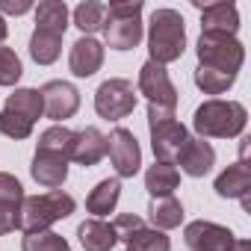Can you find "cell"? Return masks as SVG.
<instances>
[{"label": "cell", "instance_id": "cell-1", "mask_svg": "<svg viewBox=\"0 0 251 251\" xmlns=\"http://www.w3.org/2000/svg\"><path fill=\"white\" fill-rule=\"evenodd\" d=\"M245 121H248V112L239 100L210 98L195 109L192 127L198 139H233L245 130Z\"/></svg>", "mask_w": 251, "mask_h": 251}, {"label": "cell", "instance_id": "cell-2", "mask_svg": "<svg viewBox=\"0 0 251 251\" xmlns=\"http://www.w3.org/2000/svg\"><path fill=\"white\" fill-rule=\"evenodd\" d=\"M186 50V24L177 9H154L148 21V53L151 62H177Z\"/></svg>", "mask_w": 251, "mask_h": 251}, {"label": "cell", "instance_id": "cell-3", "mask_svg": "<svg viewBox=\"0 0 251 251\" xmlns=\"http://www.w3.org/2000/svg\"><path fill=\"white\" fill-rule=\"evenodd\" d=\"M74 198L62 189H50L42 195H24L21 201V230L24 233H39L50 230L53 222L68 219L74 213Z\"/></svg>", "mask_w": 251, "mask_h": 251}, {"label": "cell", "instance_id": "cell-4", "mask_svg": "<svg viewBox=\"0 0 251 251\" xmlns=\"http://www.w3.org/2000/svg\"><path fill=\"white\" fill-rule=\"evenodd\" d=\"M148 130H151V148H154L157 163H172L175 166L180 148L189 139L183 121L175 118V109L148 103Z\"/></svg>", "mask_w": 251, "mask_h": 251}, {"label": "cell", "instance_id": "cell-5", "mask_svg": "<svg viewBox=\"0 0 251 251\" xmlns=\"http://www.w3.org/2000/svg\"><path fill=\"white\" fill-rule=\"evenodd\" d=\"M142 0L127 3H109L103 21V39L112 50H133L142 42Z\"/></svg>", "mask_w": 251, "mask_h": 251}, {"label": "cell", "instance_id": "cell-6", "mask_svg": "<svg viewBox=\"0 0 251 251\" xmlns=\"http://www.w3.org/2000/svg\"><path fill=\"white\" fill-rule=\"evenodd\" d=\"M195 53H198L201 68H213V71H225V74H239V68L245 62L242 42L227 33H201Z\"/></svg>", "mask_w": 251, "mask_h": 251}, {"label": "cell", "instance_id": "cell-7", "mask_svg": "<svg viewBox=\"0 0 251 251\" xmlns=\"http://www.w3.org/2000/svg\"><path fill=\"white\" fill-rule=\"evenodd\" d=\"M136 109V89L124 77H109L95 92V112L106 121H121Z\"/></svg>", "mask_w": 251, "mask_h": 251}, {"label": "cell", "instance_id": "cell-8", "mask_svg": "<svg viewBox=\"0 0 251 251\" xmlns=\"http://www.w3.org/2000/svg\"><path fill=\"white\" fill-rule=\"evenodd\" d=\"M106 154H109V163L118 177H133L142 169V148H139L133 130H127V127H115L106 136Z\"/></svg>", "mask_w": 251, "mask_h": 251}, {"label": "cell", "instance_id": "cell-9", "mask_svg": "<svg viewBox=\"0 0 251 251\" xmlns=\"http://www.w3.org/2000/svg\"><path fill=\"white\" fill-rule=\"evenodd\" d=\"M139 95H145L148 103H154V106H166V109L177 106V89H175L166 65H157L151 59L139 68Z\"/></svg>", "mask_w": 251, "mask_h": 251}, {"label": "cell", "instance_id": "cell-10", "mask_svg": "<svg viewBox=\"0 0 251 251\" xmlns=\"http://www.w3.org/2000/svg\"><path fill=\"white\" fill-rule=\"evenodd\" d=\"M42 103H45V115L56 124H62L65 118H71L80 109V92L68 83V80H50L42 89Z\"/></svg>", "mask_w": 251, "mask_h": 251}, {"label": "cell", "instance_id": "cell-11", "mask_svg": "<svg viewBox=\"0 0 251 251\" xmlns=\"http://www.w3.org/2000/svg\"><path fill=\"white\" fill-rule=\"evenodd\" d=\"M183 239H186V245L192 251H227L236 236L225 225H216V222H207V219H195V222L186 225Z\"/></svg>", "mask_w": 251, "mask_h": 251}, {"label": "cell", "instance_id": "cell-12", "mask_svg": "<svg viewBox=\"0 0 251 251\" xmlns=\"http://www.w3.org/2000/svg\"><path fill=\"white\" fill-rule=\"evenodd\" d=\"M30 175L39 186L45 189H59L68 177V157L59 154V151H48V148H36V157H33V166H30Z\"/></svg>", "mask_w": 251, "mask_h": 251}, {"label": "cell", "instance_id": "cell-13", "mask_svg": "<svg viewBox=\"0 0 251 251\" xmlns=\"http://www.w3.org/2000/svg\"><path fill=\"white\" fill-rule=\"evenodd\" d=\"M213 189H216L219 198H239L242 207L251 210V201H248V192H251V169H248V163L239 160V163L227 166V169L216 177Z\"/></svg>", "mask_w": 251, "mask_h": 251}, {"label": "cell", "instance_id": "cell-14", "mask_svg": "<svg viewBox=\"0 0 251 251\" xmlns=\"http://www.w3.org/2000/svg\"><path fill=\"white\" fill-rule=\"evenodd\" d=\"M103 157H106V136H103L98 127H86V130H77V133H74L68 160H74V163L83 166V169H92V166H98Z\"/></svg>", "mask_w": 251, "mask_h": 251}, {"label": "cell", "instance_id": "cell-15", "mask_svg": "<svg viewBox=\"0 0 251 251\" xmlns=\"http://www.w3.org/2000/svg\"><path fill=\"white\" fill-rule=\"evenodd\" d=\"M103 65V45L92 36H83L71 45V53H68V68L74 77H92L98 74Z\"/></svg>", "mask_w": 251, "mask_h": 251}, {"label": "cell", "instance_id": "cell-16", "mask_svg": "<svg viewBox=\"0 0 251 251\" xmlns=\"http://www.w3.org/2000/svg\"><path fill=\"white\" fill-rule=\"evenodd\" d=\"M175 163L180 166L183 175H189V177H204V175L213 169V163H216V151H213L210 142H204V139H198V136H189Z\"/></svg>", "mask_w": 251, "mask_h": 251}, {"label": "cell", "instance_id": "cell-17", "mask_svg": "<svg viewBox=\"0 0 251 251\" xmlns=\"http://www.w3.org/2000/svg\"><path fill=\"white\" fill-rule=\"evenodd\" d=\"M239 12L233 3H207L201 6V33H227L236 36Z\"/></svg>", "mask_w": 251, "mask_h": 251}, {"label": "cell", "instance_id": "cell-18", "mask_svg": "<svg viewBox=\"0 0 251 251\" xmlns=\"http://www.w3.org/2000/svg\"><path fill=\"white\" fill-rule=\"evenodd\" d=\"M77 236H80V245L83 251H109L115 242H118V233L109 222L103 219H86L80 227H77Z\"/></svg>", "mask_w": 251, "mask_h": 251}, {"label": "cell", "instance_id": "cell-19", "mask_svg": "<svg viewBox=\"0 0 251 251\" xmlns=\"http://www.w3.org/2000/svg\"><path fill=\"white\" fill-rule=\"evenodd\" d=\"M118 195H121V180H118V177H106V180H100V183L86 195V210H89L95 219L109 216V213L115 210V204H118Z\"/></svg>", "mask_w": 251, "mask_h": 251}, {"label": "cell", "instance_id": "cell-20", "mask_svg": "<svg viewBox=\"0 0 251 251\" xmlns=\"http://www.w3.org/2000/svg\"><path fill=\"white\" fill-rule=\"evenodd\" d=\"M180 186V172L172 163H154L145 172V189L151 192V198H166L175 195V189Z\"/></svg>", "mask_w": 251, "mask_h": 251}, {"label": "cell", "instance_id": "cell-21", "mask_svg": "<svg viewBox=\"0 0 251 251\" xmlns=\"http://www.w3.org/2000/svg\"><path fill=\"white\" fill-rule=\"evenodd\" d=\"M6 112H15L21 118H27L30 124H36V118L45 115V103H42V92L39 89H15L6 103H3Z\"/></svg>", "mask_w": 251, "mask_h": 251}, {"label": "cell", "instance_id": "cell-22", "mask_svg": "<svg viewBox=\"0 0 251 251\" xmlns=\"http://www.w3.org/2000/svg\"><path fill=\"white\" fill-rule=\"evenodd\" d=\"M148 216L154 222L157 230H172L183 222V204L175 198V195H166V198H151L148 204Z\"/></svg>", "mask_w": 251, "mask_h": 251}, {"label": "cell", "instance_id": "cell-23", "mask_svg": "<svg viewBox=\"0 0 251 251\" xmlns=\"http://www.w3.org/2000/svg\"><path fill=\"white\" fill-rule=\"evenodd\" d=\"M36 27L48 30V33H56V36H65V30H68V6L62 0H42L36 6Z\"/></svg>", "mask_w": 251, "mask_h": 251}, {"label": "cell", "instance_id": "cell-24", "mask_svg": "<svg viewBox=\"0 0 251 251\" xmlns=\"http://www.w3.org/2000/svg\"><path fill=\"white\" fill-rule=\"evenodd\" d=\"M121 242L127 245V251H172V239L166 236V230L145 227V225L121 236Z\"/></svg>", "mask_w": 251, "mask_h": 251}, {"label": "cell", "instance_id": "cell-25", "mask_svg": "<svg viewBox=\"0 0 251 251\" xmlns=\"http://www.w3.org/2000/svg\"><path fill=\"white\" fill-rule=\"evenodd\" d=\"M59 53H62V36L36 27L33 36H30V56H33V62H39V65H50V62L59 59Z\"/></svg>", "mask_w": 251, "mask_h": 251}, {"label": "cell", "instance_id": "cell-26", "mask_svg": "<svg viewBox=\"0 0 251 251\" xmlns=\"http://www.w3.org/2000/svg\"><path fill=\"white\" fill-rule=\"evenodd\" d=\"M106 21V3H98V0H86L74 9V24L77 30H83V36H92L98 30H103Z\"/></svg>", "mask_w": 251, "mask_h": 251}, {"label": "cell", "instance_id": "cell-27", "mask_svg": "<svg viewBox=\"0 0 251 251\" xmlns=\"http://www.w3.org/2000/svg\"><path fill=\"white\" fill-rule=\"evenodd\" d=\"M236 83V74H225V71H213V68H195V86L204 95H222Z\"/></svg>", "mask_w": 251, "mask_h": 251}, {"label": "cell", "instance_id": "cell-28", "mask_svg": "<svg viewBox=\"0 0 251 251\" xmlns=\"http://www.w3.org/2000/svg\"><path fill=\"white\" fill-rule=\"evenodd\" d=\"M21 251H71V245L65 236L53 230H39V233H24Z\"/></svg>", "mask_w": 251, "mask_h": 251}, {"label": "cell", "instance_id": "cell-29", "mask_svg": "<svg viewBox=\"0 0 251 251\" xmlns=\"http://www.w3.org/2000/svg\"><path fill=\"white\" fill-rule=\"evenodd\" d=\"M71 139H74V130L65 127V124H53V127L42 130L39 136V148H48V151H59V154H71Z\"/></svg>", "mask_w": 251, "mask_h": 251}, {"label": "cell", "instance_id": "cell-30", "mask_svg": "<svg viewBox=\"0 0 251 251\" xmlns=\"http://www.w3.org/2000/svg\"><path fill=\"white\" fill-rule=\"evenodd\" d=\"M24 74V65L18 59V53L6 45H0V86H15Z\"/></svg>", "mask_w": 251, "mask_h": 251}, {"label": "cell", "instance_id": "cell-31", "mask_svg": "<svg viewBox=\"0 0 251 251\" xmlns=\"http://www.w3.org/2000/svg\"><path fill=\"white\" fill-rule=\"evenodd\" d=\"M0 133L9 136V139H30L33 136V124L15 112H6L0 109Z\"/></svg>", "mask_w": 251, "mask_h": 251}, {"label": "cell", "instance_id": "cell-32", "mask_svg": "<svg viewBox=\"0 0 251 251\" xmlns=\"http://www.w3.org/2000/svg\"><path fill=\"white\" fill-rule=\"evenodd\" d=\"M24 201V186L15 175L0 172V204H21Z\"/></svg>", "mask_w": 251, "mask_h": 251}, {"label": "cell", "instance_id": "cell-33", "mask_svg": "<svg viewBox=\"0 0 251 251\" xmlns=\"http://www.w3.org/2000/svg\"><path fill=\"white\" fill-rule=\"evenodd\" d=\"M21 227V204H0V233Z\"/></svg>", "mask_w": 251, "mask_h": 251}, {"label": "cell", "instance_id": "cell-34", "mask_svg": "<svg viewBox=\"0 0 251 251\" xmlns=\"http://www.w3.org/2000/svg\"><path fill=\"white\" fill-rule=\"evenodd\" d=\"M30 9H33L30 0H18V3H15V0H0V15H3V12H9V15H24V12H30Z\"/></svg>", "mask_w": 251, "mask_h": 251}, {"label": "cell", "instance_id": "cell-35", "mask_svg": "<svg viewBox=\"0 0 251 251\" xmlns=\"http://www.w3.org/2000/svg\"><path fill=\"white\" fill-rule=\"evenodd\" d=\"M227 251H251V242L248 239H233V245Z\"/></svg>", "mask_w": 251, "mask_h": 251}, {"label": "cell", "instance_id": "cell-36", "mask_svg": "<svg viewBox=\"0 0 251 251\" xmlns=\"http://www.w3.org/2000/svg\"><path fill=\"white\" fill-rule=\"evenodd\" d=\"M6 33H9V27H6V18L0 15V45H3V39H6Z\"/></svg>", "mask_w": 251, "mask_h": 251}]
</instances>
